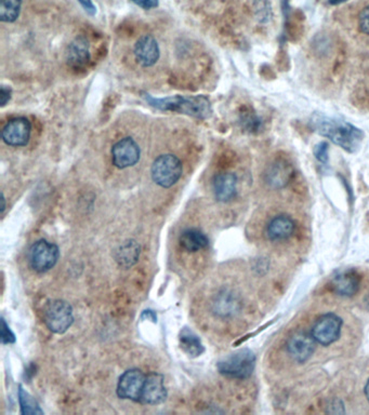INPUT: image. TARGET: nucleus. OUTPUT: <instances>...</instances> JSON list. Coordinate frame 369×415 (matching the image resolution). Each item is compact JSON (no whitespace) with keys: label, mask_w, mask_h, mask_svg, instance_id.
I'll use <instances>...</instances> for the list:
<instances>
[{"label":"nucleus","mask_w":369,"mask_h":415,"mask_svg":"<svg viewBox=\"0 0 369 415\" xmlns=\"http://www.w3.org/2000/svg\"><path fill=\"white\" fill-rule=\"evenodd\" d=\"M78 3L82 6V8L86 10V13H89L90 15H94L97 13V8L92 3V0H78Z\"/></svg>","instance_id":"31"},{"label":"nucleus","mask_w":369,"mask_h":415,"mask_svg":"<svg viewBox=\"0 0 369 415\" xmlns=\"http://www.w3.org/2000/svg\"><path fill=\"white\" fill-rule=\"evenodd\" d=\"M89 42L85 37H77L70 42L66 50V63L70 68L80 70L90 62Z\"/></svg>","instance_id":"14"},{"label":"nucleus","mask_w":369,"mask_h":415,"mask_svg":"<svg viewBox=\"0 0 369 415\" xmlns=\"http://www.w3.org/2000/svg\"><path fill=\"white\" fill-rule=\"evenodd\" d=\"M11 93H13V91L10 88L6 87V86L1 87V107H3L7 105L8 102L11 99Z\"/></svg>","instance_id":"32"},{"label":"nucleus","mask_w":369,"mask_h":415,"mask_svg":"<svg viewBox=\"0 0 369 415\" xmlns=\"http://www.w3.org/2000/svg\"><path fill=\"white\" fill-rule=\"evenodd\" d=\"M349 0H329V5L331 6H338L341 5V3H347Z\"/></svg>","instance_id":"34"},{"label":"nucleus","mask_w":369,"mask_h":415,"mask_svg":"<svg viewBox=\"0 0 369 415\" xmlns=\"http://www.w3.org/2000/svg\"><path fill=\"white\" fill-rule=\"evenodd\" d=\"M180 244L188 252H197L202 249L207 248L209 244L208 237L200 230L191 228L182 233L180 236Z\"/></svg>","instance_id":"22"},{"label":"nucleus","mask_w":369,"mask_h":415,"mask_svg":"<svg viewBox=\"0 0 369 415\" xmlns=\"http://www.w3.org/2000/svg\"><path fill=\"white\" fill-rule=\"evenodd\" d=\"M142 97L150 107L160 111H176L197 119L209 118L213 113L211 104L208 97L204 95H196V97L176 95V97L157 99L149 93H143Z\"/></svg>","instance_id":"2"},{"label":"nucleus","mask_w":369,"mask_h":415,"mask_svg":"<svg viewBox=\"0 0 369 415\" xmlns=\"http://www.w3.org/2000/svg\"><path fill=\"white\" fill-rule=\"evenodd\" d=\"M1 342L3 344H11L15 342V334L10 330L9 326L3 318L1 319Z\"/></svg>","instance_id":"27"},{"label":"nucleus","mask_w":369,"mask_h":415,"mask_svg":"<svg viewBox=\"0 0 369 415\" xmlns=\"http://www.w3.org/2000/svg\"><path fill=\"white\" fill-rule=\"evenodd\" d=\"M141 150L133 138L121 139L112 148V160L119 169L133 167L140 160Z\"/></svg>","instance_id":"9"},{"label":"nucleus","mask_w":369,"mask_h":415,"mask_svg":"<svg viewBox=\"0 0 369 415\" xmlns=\"http://www.w3.org/2000/svg\"><path fill=\"white\" fill-rule=\"evenodd\" d=\"M167 398V389L165 387L164 377L158 373H151L145 379L142 395L139 402L143 405H160Z\"/></svg>","instance_id":"13"},{"label":"nucleus","mask_w":369,"mask_h":415,"mask_svg":"<svg viewBox=\"0 0 369 415\" xmlns=\"http://www.w3.org/2000/svg\"><path fill=\"white\" fill-rule=\"evenodd\" d=\"M314 155H315L316 159L326 164L329 162V144L326 142H321L315 145Z\"/></svg>","instance_id":"26"},{"label":"nucleus","mask_w":369,"mask_h":415,"mask_svg":"<svg viewBox=\"0 0 369 415\" xmlns=\"http://www.w3.org/2000/svg\"><path fill=\"white\" fill-rule=\"evenodd\" d=\"M296 225L287 215H278L274 217L268 225V236L273 242H282L288 240L294 234Z\"/></svg>","instance_id":"18"},{"label":"nucleus","mask_w":369,"mask_h":415,"mask_svg":"<svg viewBox=\"0 0 369 415\" xmlns=\"http://www.w3.org/2000/svg\"><path fill=\"white\" fill-rule=\"evenodd\" d=\"M180 347L190 357L195 358L202 355L205 352L203 343L200 338L188 328H183L179 334Z\"/></svg>","instance_id":"20"},{"label":"nucleus","mask_w":369,"mask_h":415,"mask_svg":"<svg viewBox=\"0 0 369 415\" xmlns=\"http://www.w3.org/2000/svg\"><path fill=\"white\" fill-rule=\"evenodd\" d=\"M213 193L221 203H229L235 198L237 193V178L234 173H219L213 179Z\"/></svg>","instance_id":"15"},{"label":"nucleus","mask_w":369,"mask_h":415,"mask_svg":"<svg viewBox=\"0 0 369 415\" xmlns=\"http://www.w3.org/2000/svg\"><path fill=\"white\" fill-rule=\"evenodd\" d=\"M361 278L354 271H345L333 277L331 281L333 292L341 297H353L360 290Z\"/></svg>","instance_id":"16"},{"label":"nucleus","mask_w":369,"mask_h":415,"mask_svg":"<svg viewBox=\"0 0 369 415\" xmlns=\"http://www.w3.org/2000/svg\"><path fill=\"white\" fill-rule=\"evenodd\" d=\"M60 251L58 246L47 240L35 242L29 250V264L34 271L46 273L58 263Z\"/></svg>","instance_id":"6"},{"label":"nucleus","mask_w":369,"mask_h":415,"mask_svg":"<svg viewBox=\"0 0 369 415\" xmlns=\"http://www.w3.org/2000/svg\"><path fill=\"white\" fill-rule=\"evenodd\" d=\"M359 26L361 32L364 33L365 35H369V5L366 6L360 13Z\"/></svg>","instance_id":"28"},{"label":"nucleus","mask_w":369,"mask_h":415,"mask_svg":"<svg viewBox=\"0 0 369 415\" xmlns=\"http://www.w3.org/2000/svg\"><path fill=\"white\" fill-rule=\"evenodd\" d=\"M160 56V47L152 35H143L137 41L135 46V60L143 68L155 65Z\"/></svg>","instance_id":"12"},{"label":"nucleus","mask_w":369,"mask_h":415,"mask_svg":"<svg viewBox=\"0 0 369 415\" xmlns=\"http://www.w3.org/2000/svg\"><path fill=\"white\" fill-rule=\"evenodd\" d=\"M141 319H142V320H144V319H149V320L152 321V322H154V324H156L157 322L156 314H155L154 311H151V309L143 311V314L141 315Z\"/></svg>","instance_id":"33"},{"label":"nucleus","mask_w":369,"mask_h":415,"mask_svg":"<svg viewBox=\"0 0 369 415\" xmlns=\"http://www.w3.org/2000/svg\"><path fill=\"white\" fill-rule=\"evenodd\" d=\"M19 401L22 414H43L44 413L37 401L27 391H25L22 386H20L19 389Z\"/></svg>","instance_id":"24"},{"label":"nucleus","mask_w":369,"mask_h":415,"mask_svg":"<svg viewBox=\"0 0 369 415\" xmlns=\"http://www.w3.org/2000/svg\"><path fill=\"white\" fill-rule=\"evenodd\" d=\"M131 1L139 7L146 10L153 9L158 6V0H131Z\"/></svg>","instance_id":"30"},{"label":"nucleus","mask_w":369,"mask_h":415,"mask_svg":"<svg viewBox=\"0 0 369 415\" xmlns=\"http://www.w3.org/2000/svg\"><path fill=\"white\" fill-rule=\"evenodd\" d=\"M44 321L54 334H66L74 322L72 306L62 299L50 301L44 308Z\"/></svg>","instance_id":"5"},{"label":"nucleus","mask_w":369,"mask_h":415,"mask_svg":"<svg viewBox=\"0 0 369 415\" xmlns=\"http://www.w3.org/2000/svg\"><path fill=\"white\" fill-rule=\"evenodd\" d=\"M365 396H366L367 400L369 402V379L367 381L366 386H365Z\"/></svg>","instance_id":"35"},{"label":"nucleus","mask_w":369,"mask_h":415,"mask_svg":"<svg viewBox=\"0 0 369 415\" xmlns=\"http://www.w3.org/2000/svg\"><path fill=\"white\" fill-rule=\"evenodd\" d=\"M182 171L181 162L172 154L160 155L154 160L151 168L153 181L164 189L174 186L181 178Z\"/></svg>","instance_id":"4"},{"label":"nucleus","mask_w":369,"mask_h":415,"mask_svg":"<svg viewBox=\"0 0 369 415\" xmlns=\"http://www.w3.org/2000/svg\"><path fill=\"white\" fill-rule=\"evenodd\" d=\"M139 256H140V246L135 240L123 242L115 252L116 261L125 268L135 265L138 262Z\"/></svg>","instance_id":"21"},{"label":"nucleus","mask_w":369,"mask_h":415,"mask_svg":"<svg viewBox=\"0 0 369 415\" xmlns=\"http://www.w3.org/2000/svg\"><path fill=\"white\" fill-rule=\"evenodd\" d=\"M145 379L146 377L140 370L131 369L126 371L119 379L117 395L123 399L140 401Z\"/></svg>","instance_id":"10"},{"label":"nucleus","mask_w":369,"mask_h":415,"mask_svg":"<svg viewBox=\"0 0 369 415\" xmlns=\"http://www.w3.org/2000/svg\"><path fill=\"white\" fill-rule=\"evenodd\" d=\"M21 7H22V0H1L0 19L6 23L15 22L19 17Z\"/></svg>","instance_id":"23"},{"label":"nucleus","mask_w":369,"mask_h":415,"mask_svg":"<svg viewBox=\"0 0 369 415\" xmlns=\"http://www.w3.org/2000/svg\"><path fill=\"white\" fill-rule=\"evenodd\" d=\"M292 167L285 160H276L266 172V181L273 189L285 187L292 180Z\"/></svg>","instance_id":"17"},{"label":"nucleus","mask_w":369,"mask_h":415,"mask_svg":"<svg viewBox=\"0 0 369 415\" xmlns=\"http://www.w3.org/2000/svg\"><path fill=\"white\" fill-rule=\"evenodd\" d=\"M213 311L220 317H231L241 308L239 297L229 291L219 293L213 301Z\"/></svg>","instance_id":"19"},{"label":"nucleus","mask_w":369,"mask_h":415,"mask_svg":"<svg viewBox=\"0 0 369 415\" xmlns=\"http://www.w3.org/2000/svg\"><path fill=\"white\" fill-rule=\"evenodd\" d=\"M256 367V356L249 350H241L218 362L221 375L233 379H248Z\"/></svg>","instance_id":"3"},{"label":"nucleus","mask_w":369,"mask_h":415,"mask_svg":"<svg viewBox=\"0 0 369 415\" xmlns=\"http://www.w3.org/2000/svg\"><path fill=\"white\" fill-rule=\"evenodd\" d=\"M241 123L246 130L257 131L260 128V120L255 116L254 113H241Z\"/></svg>","instance_id":"25"},{"label":"nucleus","mask_w":369,"mask_h":415,"mask_svg":"<svg viewBox=\"0 0 369 415\" xmlns=\"http://www.w3.org/2000/svg\"><path fill=\"white\" fill-rule=\"evenodd\" d=\"M31 125L25 117L11 119L3 127L1 136L3 142L13 148L27 146L31 139Z\"/></svg>","instance_id":"8"},{"label":"nucleus","mask_w":369,"mask_h":415,"mask_svg":"<svg viewBox=\"0 0 369 415\" xmlns=\"http://www.w3.org/2000/svg\"><path fill=\"white\" fill-rule=\"evenodd\" d=\"M342 320L340 317L335 314H326L317 319L311 334L316 343L323 346H329L335 343L340 338Z\"/></svg>","instance_id":"7"},{"label":"nucleus","mask_w":369,"mask_h":415,"mask_svg":"<svg viewBox=\"0 0 369 415\" xmlns=\"http://www.w3.org/2000/svg\"><path fill=\"white\" fill-rule=\"evenodd\" d=\"M311 123L316 132L333 141L347 152H356L362 144L364 138L362 131L347 121L315 113L312 117Z\"/></svg>","instance_id":"1"},{"label":"nucleus","mask_w":369,"mask_h":415,"mask_svg":"<svg viewBox=\"0 0 369 415\" xmlns=\"http://www.w3.org/2000/svg\"><path fill=\"white\" fill-rule=\"evenodd\" d=\"M327 413H333V414H342L345 413V407H343V402L339 399H333L327 406Z\"/></svg>","instance_id":"29"},{"label":"nucleus","mask_w":369,"mask_h":415,"mask_svg":"<svg viewBox=\"0 0 369 415\" xmlns=\"http://www.w3.org/2000/svg\"><path fill=\"white\" fill-rule=\"evenodd\" d=\"M316 348V340L313 336L304 331L296 332L287 342V352L294 361L303 363L313 355Z\"/></svg>","instance_id":"11"}]
</instances>
